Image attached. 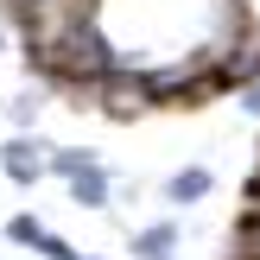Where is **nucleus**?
<instances>
[{
    "instance_id": "7",
    "label": "nucleus",
    "mask_w": 260,
    "mask_h": 260,
    "mask_svg": "<svg viewBox=\"0 0 260 260\" xmlns=\"http://www.w3.org/2000/svg\"><path fill=\"white\" fill-rule=\"evenodd\" d=\"M38 108H45V89H19V95H7L13 134H32V127H38Z\"/></svg>"
},
{
    "instance_id": "5",
    "label": "nucleus",
    "mask_w": 260,
    "mask_h": 260,
    "mask_svg": "<svg viewBox=\"0 0 260 260\" xmlns=\"http://www.w3.org/2000/svg\"><path fill=\"white\" fill-rule=\"evenodd\" d=\"M178 241H184V229L165 216V222H146L134 229V241H127V254L134 260H178Z\"/></svg>"
},
{
    "instance_id": "1",
    "label": "nucleus",
    "mask_w": 260,
    "mask_h": 260,
    "mask_svg": "<svg viewBox=\"0 0 260 260\" xmlns=\"http://www.w3.org/2000/svg\"><path fill=\"white\" fill-rule=\"evenodd\" d=\"M89 108H95L102 121H146V114H159V102H152V89H146L140 70H114L108 83L89 95Z\"/></svg>"
},
{
    "instance_id": "8",
    "label": "nucleus",
    "mask_w": 260,
    "mask_h": 260,
    "mask_svg": "<svg viewBox=\"0 0 260 260\" xmlns=\"http://www.w3.org/2000/svg\"><path fill=\"white\" fill-rule=\"evenodd\" d=\"M89 165H102V152L95 146H51V178H70V172H89Z\"/></svg>"
},
{
    "instance_id": "4",
    "label": "nucleus",
    "mask_w": 260,
    "mask_h": 260,
    "mask_svg": "<svg viewBox=\"0 0 260 260\" xmlns=\"http://www.w3.org/2000/svg\"><path fill=\"white\" fill-rule=\"evenodd\" d=\"M63 197L76 203V210H114V172L108 165H89V172H70L63 178Z\"/></svg>"
},
{
    "instance_id": "9",
    "label": "nucleus",
    "mask_w": 260,
    "mask_h": 260,
    "mask_svg": "<svg viewBox=\"0 0 260 260\" xmlns=\"http://www.w3.org/2000/svg\"><path fill=\"white\" fill-rule=\"evenodd\" d=\"M235 102H241V114H254V121H260V76H254L248 89H235Z\"/></svg>"
},
{
    "instance_id": "6",
    "label": "nucleus",
    "mask_w": 260,
    "mask_h": 260,
    "mask_svg": "<svg viewBox=\"0 0 260 260\" xmlns=\"http://www.w3.org/2000/svg\"><path fill=\"white\" fill-rule=\"evenodd\" d=\"M0 235H7V241H13V248H32V254H38V241H45V235H51V229H45V222H38V216H32V210H13V216H7V222H0Z\"/></svg>"
},
{
    "instance_id": "2",
    "label": "nucleus",
    "mask_w": 260,
    "mask_h": 260,
    "mask_svg": "<svg viewBox=\"0 0 260 260\" xmlns=\"http://www.w3.org/2000/svg\"><path fill=\"white\" fill-rule=\"evenodd\" d=\"M0 178H7V184H19V190L45 184V178H51V146H45L38 134H13V140H0Z\"/></svg>"
},
{
    "instance_id": "3",
    "label": "nucleus",
    "mask_w": 260,
    "mask_h": 260,
    "mask_svg": "<svg viewBox=\"0 0 260 260\" xmlns=\"http://www.w3.org/2000/svg\"><path fill=\"white\" fill-rule=\"evenodd\" d=\"M210 190H216V172H210V165H178V172H165L159 197L172 203V210H197Z\"/></svg>"
},
{
    "instance_id": "10",
    "label": "nucleus",
    "mask_w": 260,
    "mask_h": 260,
    "mask_svg": "<svg viewBox=\"0 0 260 260\" xmlns=\"http://www.w3.org/2000/svg\"><path fill=\"white\" fill-rule=\"evenodd\" d=\"M13 51V25H7V13H0V57Z\"/></svg>"
}]
</instances>
